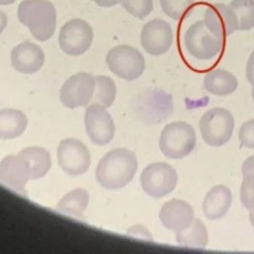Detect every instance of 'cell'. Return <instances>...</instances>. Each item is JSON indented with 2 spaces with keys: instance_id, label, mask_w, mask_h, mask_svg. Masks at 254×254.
<instances>
[{
  "instance_id": "obj_1",
  "label": "cell",
  "mask_w": 254,
  "mask_h": 254,
  "mask_svg": "<svg viewBox=\"0 0 254 254\" xmlns=\"http://www.w3.org/2000/svg\"><path fill=\"white\" fill-rule=\"evenodd\" d=\"M137 168L138 161L133 151L116 148L100 159L95 170V178L104 189L118 190L133 180Z\"/></svg>"
},
{
  "instance_id": "obj_2",
  "label": "cell",
  "mask_w": 254,
  "mask_h": 254,
  "mask_svg": "<svg viewBox=\"0 0 254 254\" xmlns=\"http://www.w3.org/2000/svg\"><path fill=\"white\" fill-rule=\"evenodd\" d=\"M19 21L28 27L32 36L44 42L55 33L57 11L49 0H23L17 10Z\"/></svg>"
},
{
  "instance_id": "obj_3",
  "label": "cell",
  "mask_w": 254,
  "mask_h": 254,
  "mask_svg": "<svg viewBox=\"0 0 254 254\" xmlns=\"http://www.w3.org/2000/svg\"><path fill=\"white\" fill-rule=\"evenodd\" d=\"M196 143L193 127L185 121L167 124L160 135L159 147L163 155L169 159L180 160L190 155Z\"/></svg>"
},
{
  "instance_id": "obj_4",
  "label": "cell",
  "mask_w": 254,
  "mask_h": 254,
  "mask_svg": "<svg viewBox=\"0 0 254 254\" xmlns=\"http://www.w3.org/2000/svg\"><path fill=\"white\" fill-rule=\"evenodd\" d=\"M198 126L200 135L207 145L220 147L232 137L234 118L229 110L222 107H214L202 114Z\"/></svg>"
},
{
  "instance_id": "obj_5",
  "label": "cell",
  "mask_w": 254,
  "mask_h": 254,
  "mask_svg": "<svg viewBox=\"0 0 254 254\" xmlns=\"http://www.w3.org/2000/svg\"><path fill=\"white\" fill-rule=\"evenodd\" d=\"M184 41L189 55L199 61L214 59L223 47V40L209 32L204 20H198L190 25L185 33Z\"/></svg>"
},
{
  "instance_id": "obj_6",
  "label": "cell",
  "mask_w": 254,
  "mask_h": 254,
  "mask_svg": "<svg viewBox=\"0 0 254 254\" xmlns=\"http://www.w3.org/2000/svg\"><path fill=\"white\" fill-rule=\"evenodd\" d=\"M108 68L118 77L125 80H135L145 69V59L134 47L120 45L112 48L106 55Z\"/></svg>"
},
{
  "instance_id": "obj_7",
  "label": "cell",
  "mask_w": 254,
  "mask_h": 254,
  "mask_svg": "<svg viewBox=\"0 0 254 254\" xmlns=\"http://www.w3.org/2000/svg\"><path fill=\"white\" fill-rule=\"evenodd\" d=\"M140 183L145 193L153 198H161L175 190L178 175L168 163H152L142 171Z\"/></svg>"
},
{
  "instance_id": "obj_8",
  "label": "cell",
  "mask_w": 254,
  "mask_h": 254,
  "mask_svg": "<svg viewBox=\"0 0 254 254\" xmlns=\"http://www.w3.org/2000/svg\"><path fill=\"white\" fill-rule=\"evenodd\" d=\"M93 31L91 26L82 19L67 21L59 34L61 50L69 56H79L85 53L91 46Z\"/></svg>"
},
{
  "instance_id": "obj_9",
  "label": "cell",
  "mask_w": 254,
  "mask_h": 254,
  "mask_svg": "<svg viewBox=\"0 0 254 254\" xmlns=\"http://www.w3.org/2000/svg\"><path fill=\"white\" fill-rule=\"evenodd\" d=\"M95 76L88 72H77L69 76L60 90V100L67 108L86 106L93 97Z\"/></svg>"
},
{
  "instance_id": "obj_10",
  "label": "cell",
  "mask_w": 254,
  "mask_h": 254,
  "mask_svg": "<svg viewBox=\"0 0 254 254\" xmlns=\"http://www.w3.org/2000/svg\"><path fill=\"white\" fill-rule=\"evenodd\" d=\"M60 167L69 176L83 175L90 166V153L79 140L66 138L60 142L57 149Z\"/></svg>"
},
{
  "instance_id": "obj_11",
  "label": "cell",
  "mask_w": 254,
  "mask_h": 254,
  "mask_svg": "<svg viewBox=\"0 0 254 254\" xmlns=\"http://www.w3.org/2000/svg\"><path fill=\"white\" fill-rule=\"evenodd\" d=\"M84 125L88 138L95 145L105 146L114 138L115 125L113 119L106 109L99 104L92 103L86 108Z\"/></svg>"
},
{
  "instance_id": "obj_12",
  "label": "cell",
  "mask_w": 254,
  "mask_h": 254,
  "mask_svg": "<svg viewBox=\"0 0 254 254\" xmlns=\"http://www.w3.org/2000/svg\"><path fill=\"white\" fill-rule=\"evenodd\" d=\"M140 40L143 49L148 54L161 56L172 47L174 40L172 27L163 19H153L143 26Z\"/></svg>"
},
{
  "instance_id": "obj_13",
  "label": "cell",
  "mask_w": 254,
  "mask_h": 254,
  "mask_svg": "<svg viewBox=\"0 0 254 254\" xmlns=\"http://www.w3.org/2000/svg\"><path fill=\"white\" fill-rule=\"evenodd\" d=\"M203 20L209 32L221 40L238 30L235 13L228 5L223 3L207 5Z\"/></svg>"
},
{
  "instance_id": "obj_14",
  "label": "cell",
  "mask_w": 254,
  "mask_h": 254,
  "mask_svg": "<svg viewBox=\"0 0 254 254\" xmlns=\"http://www.w3.org/2000/svg\"><path fill=\"white\" fill-rule=\"evenodd\" d=\"M159 218L165 228L178 232L186 229L193 222L194 211L186 200L173 198L162 205Z\"/></svg>"
},
{
  "instance_id": "obj_15",
  "label": "cell",
  "mask_w": 254,
  "mask_h": 254,
  "mask_svg": "<svg viewBox=\"0 0 254 254\" xmlns=\"http://www.w3.org/2000/svg\"><path fill=\"white\" fill-rule=\"evenodd\" d=\"M29 180H31L29 166L19 153L8 155L0 161V183L17 191H24Z\"/></svg>"
},
{
  "instance_id": "obj_16",
  "label": "cell",
  "mask_w": 254,
  "mask_h": 254,
  "mask_svg": "<svg viewBox=\"0 0 254 254\" xmlns=\"http://www.w3.org/2000/svg\"><path fill=\"white\" fill-rule=\"evenodd\" d=\"M11 64L21 73L31 74L37 72L45 63V54L42 48L32 42H23L11 52Z\"/></svg>"
},
{
  "instance_id": "obj_17",
  "label": "cell",
  "mask_w": 254,
  "mask_h": 254,
  "mask_svg": "<svg viewBox=\"0 0 254 254\" xmlns=\"http://www.w3.org/2000/svg\"><path fill=\"white\" fill-rule=\"evenodd\" d=\"M232 203V192L223 185L212 187L202 201V211L206 218L215 220L223 217Z\"/></svg>"
},
{
  "instance_id": "obj_18",
  "label": "cell",
  "mask_w": 254,
  "mask_h": 254,
  "mask_svg": "<svg viewBox=\"0 0 254 254\" xmlns=\"http://www.w3.org/2000/svg\"><path fill=\"white\" fill-rule=\"evenodd\" d=\"M203 86L206 91L213 95L226 96L236 90L238 80L230 71L223 68H215L204 75Z\"/></svg>"
},
{
  "instance_id": "obj_19",
  "label": "cell",
  "mask_w": 254,
  "mask_h": 254,
  "mask_svg": "<svg viewBox=\"0 0 254 254\" xmlns=\"http://www.w3.org/2000/svg\"><path fill=\"white\" fill-rule=\"evenodd\" d=\"M28 126L27 116L15 108L0 109V139H14L21 136Z\"/></svg>"
},
{
  "instance_id": "obj_20",
  "label": "cell",
  "mask_w": 254,
  "mask_h": 254,
  "mask_svg": "<svg viewBox=\"0 0 254 254\" xmlns=\"http://www.w3.org/2000/svg\"><path fill=\"white\" fill-rule=\"evenodd\" d=\"M26 160L30 172L31 180H36L45 177L52 167L50 153L42 147H27L19 152Z\"/></svg>"
},
{
  "instance_id": "obj_21",
  "label": "cell",
  "mask_w": 254,
  "mask_h": 254,
  "mask_svg": "<svg viewBox=\"0 0 254 254\" xmlns=\"http://www.w3.org/2000/svg\"><path fill=\"white\" fill-rule=\"evenodd\" d=\"M89 202V193L86 190L77 188L65 193L59 201L58 210L64 214L81 217Z\"/></svg>"
},
{
  "instance_id": "obj_22",
  "label": "cell",
  "mask_w": 254,
  "mask_h": 254,
  "mask_svg": "<svg viewBox=\"0 0 254 254\" xmlns=\"http://www.w3.org/2000/svg\"><path fill=\"white\" fill-rule=\"evenodd\" d=\"M176 240L185 247L204 248L208 242L207 228L200 219L194 218L189 227L177 232Z\"/></svg>"
},
{
  "instance_id": "obj_23",
  "label": "cell",
  "mask_w": 254,
  "mask_h": 254,
  "mask_svg": "<svg viewBox=\"0 0 254 254\" xmlns=\"http://www.w3.org/2000/svg\"><path fill=\"white\" fill-rule=\"evenodd\" d=\"M116 98V85L113 79L106 75L95 76V89L91 102L104 108L110 107Z\"/></svg>"
},
{
  "instance_id": "obj_24",
  "label": "cell",
  "mask_w": 254,
  "mask_h": 254,
  "mask_svg": "<svg viewBox=\"0 0 254 254\" xmlns=\"http://www.w3.org/2000/svg\"><path fill=\"white\" fill-rule=\"evenodd\" d=\"M228 6L236 15L238 30L254 28V0H232Z\"/></svg>"
},
{
  "instance_id": "obj_25",
  "label": "cell",
  "mask_w": 254,
  "mask_h": 254,
  "mask_svg": "<svg viewBox=\"0 0 254 254\" xmlns=\"http://www.w3.org/2000/svg\"><path fill=\"white\" fill-rule=\"evenodd\" d=\"M163 12L174 20L185 18L194 4V0H160Z\"/></svg>"
},
{
  "instance_id": "obj_26",
  "label": "cell",
  "mask_w": 254,
  "mask_h": 254,
  "mask_svg": "<svg viewBox=\"0 0 254 254\" xmlns=\"http://www.w3.org/2000/svg\"><path fill=\"white\" fill-rule=\"evenodd\" d=\"M122 6L132 16L143 19L153 11V0H122Z\"/></svg>"
},
{
  "instance_id": "obj_27",
  "label": "cell",
  "mask_w": 254,
  "mask_h": 254,
  "mask_svg": "<svg viewBox=\"0 0 254 254\" xmlns=\"http://www.w3.org/2000/svg\"><path fill=\"white\" fill-rule=\"evenodd\" d=\"M240 200L246 209H254V173L243 176L240 186Z\"/></svg>"
},
{
  "instance_id": "obj_28",
  "label": "cell",
  "mask_w": 254,
  "mask_h": 254,
  "mask_svg": "<svg viewBox=\"0 0 254 254\" xmlns=\"http://www.w3.org/2000/svg\"><path fill=\"white\" fill-rule=\"evenodd\" d=\"M238 139L243 147L254 149V119L244 122L239 131Z\"/></svg>"
},
{
  "instance_id": "obj_29",
  "label": "cell",
  "mask_w": 254,
  "mask_h": 254,
  "mask_svg": "<svg viewBox=\"0 0 254 254\" xmlns=\"http://www.w3.org/2000/svg\"><path fill=\"white\" fill-rule=\"evenodd\" d=\"M245 74L248 82L254 87V51L250 54L247 64H246V69Z\"/></svg>"
},
{
  "instance_id": "obj_30",
  "label": "cell",
  "mask_w": 254,
  "mask_h": 254,
  "mask_svg": "<svg viewBox=\"0 0 254 254\" xmlns=\"http://www.w3.org/2000/svg\"><path fill=\"white\" fill-rule=\"evenodd\" d=\"M241 172H242L243 176L254 173V155L248 157L243 162V164L241 166Z\"/></svg>"
},
{
  "instance_id": "obj_31",
  "label": "cell",
  "mask_w": 254,
  "mask_h": 254,
  "mask_svg": "<svg viewBox=\"0 0 254 254\" xmlns=\"http://www.w3.org/2000/svg\"><path fill=\"white\" fill-rule=\"evenodd\" d=\"M100 7H112L122 2V0H93Z\"/></svg>"
},
{
  "instance_id": "obj_32",
  "label": "cell",
  "mask_w": 254,
  "mask_h": 254,
  "mask_svg": "<svg viewBox=\"0 0 254 254\" xmlns=\"http://www.w3.org/2000/svg\"><path fill=\"white\" fill-rule=\"evenodd\" d=\"M7 22H8V19H7V15L0 11V34L4 31V29L6 28L7 26Z\"/></svg>"
},
{
  "instance_id": "obj_33",
  "label": "cell",
  "mask_w": 254,
  "mask_h": 254,
  "mask_svg": "<svg viewBox=\"0 0 254 254\" xmlns=\"http://www.w3.org/2000/svg\"><path fill=\"white\" fill-rule=\"evenodd\" d=\"M249 221H250L251 225H252L253 228H254V209L249 210Z\"/></svg>"
},
{
  "instance_id": "obj_34",
  "label": "cell",
  "mask_w": 254,
  "mask_h": 254,
  "mask_svg": "<svg viewBox=\"0 0 254 254\" xmlns=\"http://www.w3.org/2000/svg\"><path fill=\"white\" fill-rule=\"evenodd\" d=\"M15 1L16 0H0V5H10Z\"/></svg>"
},
{
  "instance_id": "obj_35",
  "label": "cell",
  "mask_w": 254,
  "mask_h": 254,
  "mask_svg": "<svg viewBox=\"0 0 254 254\" xmlns=\"http://www.w3.org/2000/svg\"><path fill=\"white\" fill-rule=\"evenodd\" d=\"M251 94H252V98H253V101H254V87H252V90H251Z\"/></svg>"
}]
</instances>
